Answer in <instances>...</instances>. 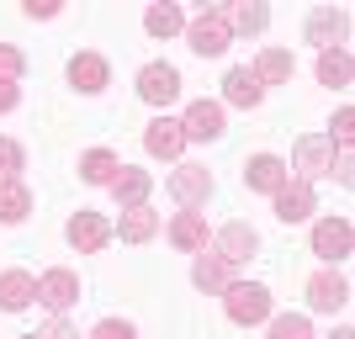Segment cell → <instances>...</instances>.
<instances>
[{"mask_svg":"<svg viewBox=\"0 0 355 339\" xmlns=\"http://www.w3.org/2000/svg\"><path fill=\"white\" fill-rule=\"evenodd\" d=\"M223 308H228V318H234L239 329H250V324H260V318H270V292L254 286V281H228Z\"/></svg>","mask_w":355,"mask_h":339,"instance_id":"obj_1","label":"cell"},{"mask_svg":"<svg viewBox=\"0 0 355 339\" xmlns=\"http://www.w3.org/2000/svg\"><path fill=\"white\" fill-rule=\"evenodd\" d=\"M186 43H191L196 53H202V59L223 53V48L234 43V32H228V16H223V11H202V16L191 21V27H186Z\"/></svg>","mask_w":355,"mask_h":339,"instance_id":"obj_2","label":"cell"},{"mask_svg":"<svg viewBox=\"0 0 355 339\" xmlns=\"http://www.w3.org/2000/svg\"><path fill=\"white\" fill-rule=\"evenodd\" d=\"M297 170H302V180H318L334 170V138L329 133H308V138H297Z\"/></svg>","mask_w":355,"mask_h":339,"instance_id":"obj_3","label":"cell"},{"mask_svg":"<svg viewBox=\"0 0 355 339\" xmlns=\"http://www.w3.org/2000/svg\"><path fill=\"white\" fill-rule=\"evenodd\" d=\"M138 96H144L148 106H170L180 96V69L175 64H148V69L138 74Z\"/></svg>","mask_w":355,"mask_h":339,"instance_id":"obj_4","label":"cell"},{"mask_svg":"<svg viewBox=\"0 0 355 339\" xmlns=\"http://www.w3.org/2000/svg\"><path fill=\"white\" fill-rule=\"evenodd\" d=\"M313 254H318V260H329V266H340L345 254H350V223H345V218L313 223Z\"/></svg>","mask_w":355,"mask_h":339,"instance_id":"obj_5","label":"cell"},{"mask_svg":"<svg viewBox=\"0 0 355 339\" xmlns=\"http://www.w3.org/2000/svg\"><path fill=\"white\" fill-rule=\"evenodd\" d=\"M180 133H186V144H207V138H223V106L218 101H191L186 106V117H180Z\"/></svg>","mask_w":355,"mask_h":339,"instance_id":"obj_6","label":"cell"},{"mask_svg":"<svg viewBox=\"0 0 355 339\" xmlns=\"http://www.w3.org/2000/svg\"><path fill=\"white\" fill-rule=\"evenodd\" d=\"M64 234H69V244H74L80 254H96V250L106 244V238H112V223H106L101 212H74Z\"/></svg>","mask_w":355,"mask_h":339,"instance_id":"obj_7","label":"cell"},{"mask_svg":"<svg viewBox=\"0 0 355 339\" xmlns=\"http://www.w3.org/2000/svg\"><path fill=\"white\" fill-rule=\"evenodd\" d=\"M170 196H175L180 207L207 202V196H212V175H207V164H180L175 175H170Z\"/></svg>","mask_w":355,"mask_h":339,"instance_id":"obj_8","label":"cell"},{"mask_svg":"<svg viewBox=\"0 0 355 339\" xmlns=\"http://www.w3.org/2000/svg\"><path fill=\"white\" fill-rule=\"evenodd\" d=\"M37 302L53 308V313L74 308V302H80V276H74V270H48V276L37 281Z\"/></svg>","mask_w":355,"mask_h":339,"instance_id":"obj_9","label":"cell"},{"mask_svg":"<svg viewBox=\"0 0 355 339\" xmlns=\"http://www.w3.org/2000/svg\"><path fill=\"white\" fill-rule=\"evenodd\" d=\"M244 180H250V191H282L286 180H292V170H286V159H276V154H254L250 164H244Z\"/></svg>","mask_w":355,"mask_h":339,"instance_id":"obj_10","label":"cell"},{"mask_svg":"<svg viewBox=\"0 0 355 339\" xmlns=\"http://www.w3.org/2000/svg\"><path fill=\"white\" fill-rule=\"evenodd\" d=\"M254 244H260V238H254V228H250V223H223V228H218V238H212V250H218L223 260H228V266L250 260V254H254Z\"/></svg>","mask_w":355,"mask_h":339,"instance_id":"obj_11","label":"cell"},{"mask_svg":"<svg viewBox=\"0 0 355 339\" xmlns=\"http://www.w3.org/2000/svg\"><path fill=\"white\" fill-rule=\"evenodd\" d=\"M308 302H313L318 313L345 308V302H350V286H345V276H340V270H318V276L308 281Z\"/></svg>","mask_w":355,"mask_h":339,"instance_id":"obj_12","label":"cell"},{"mask_svg":"<svg viewBox=\"0 0 355 339\" xmlns=\"http://www.w3.org/2000/svg\"><path fill=\"white\" fill-rule=\"evenodd\" d=\"M144 148H148V154H159V159H175L180 148H186L180 122L175 117H154V122H148V133H144Z\"/></svg>","mask_w":355,"mask_h":339,"instance_id":"obj_13","label":"cell"},{"mask_svg":"<svg viewBox=\"0 0 355 339\" xmlns=\"http://www.w3.org/2000/svg\"><path fill=\"white\" fill-rule=\"evenodd\" d=\"M37 302V281L27 270H0V308L6 313H21Z\"/></svg>","mask_w":355,"mask_h":339,"instance_id":"obj_14","label":"cell"},{"mask_svg":"<svg viewBox=\"0 0 355 339\" xmlns=\"http://www.w3.org/2000/svg\"><path fill=\"white\" fill-rule=\"evenodd\" d=\"M276 218H282V223L313 218V186H308V180H286L282 191H276Z\"/></svg>","mask_w":355,"mask_h":339,"instance_id":"obj_15","label":"cell"},{"mask_svg":"<svg viewBox=\"0 0 355 339\" xmlns=\"http://www.w3.org/2000/svg\"><path fill=\"white\" fill-rule=\"evenodd\" d=\"M148 186H154V175H148V170H133V164H122L117 180H112V196H117L122 212H128V207H144V202H148Z\"/></svg>","mask_w":355,"mask_h":339,"instance_id":"obj_16","label":"cell"},{"mask_svg":"<svg viewBox=\"0 0 355 339\" xmlns=\"http://www.w3.org/2000/svg\"><path fill=\"white\" fill-rule=\"evenodd\" d=\"M69 85L85 90V96L106 90V59H101V53H74V59H69Z\"/></svg>","mask_w":355,"mask_h":339,"instance_id":"obj_17","label":"cell"},{"mask_svg":"<svg viewBox=\"0 0 355 339\" xmlns=\"http://www.w3.org/2000/svg\"><path fill=\"white\" fill-rule=\"evenodd\" d=\"M191 281L202 286V292H228V260H223L218 250H196Z\"/></svg>","mask_w":355,"mask_h":339,"instance_id":"obj_18","label":"cell"},{"mask_svg":"<svg viewBox=\"0 0 355 339\" xmlns=\"http://www.w3.org/2000/svg\"><path fill=\"white\" fill-rule=\"evenodd\" d=\"M170 244L186 250V254L207 250V218H202V212H180V218L170 223Z\"/></svg>","mask_w":355,"mask_h":339,"instance_id":"obj_19","label":"cell"},{"mask_svg":"<svg viewBox=\"0 0 355 339\" xmlns=\"http://www.w3.org/2000/svg\"><path fill=\"white\" fill-rule=\"evenodd\" d=\"M223 96H228L234 106H244V112H250V106H260L266 85H260V80H254V69L244 64V69H228V80H223Z\"/></svg>","mask_w":355,"mask_h":339,"instance_id":"obj_20","label":"cell"},{"mask_svg":"<svg viewBox=\"0 0 355 339\" xmlns=\"http://www.w3.org/2000/svg\"><path fill=\"white\" fill-rule=\"evenodd\" d=\"M117 234L128 238V244H144V238H154L159 234V212H154V207H128V212H122V223H117Z\"/></svg>","mask_w":355,"mask_h":339,"instance_id":"obj_21","label":"cell"},{"mask_svg":"<svg viewBox=\"0 0 355 339\" xmlns=\"http://www.w3.org/2000/svg\"><path fill=\"white\" fill-rule=\"evenodd\" d=\"M345 11H313L308 16V43H318V48H340V37H345Z\"/></svg>","mask_w":355,"mask_h":339,"instance_id":"obj_22","label":"cell"},{"mask_svg":"<svg viewBox=\"0 0 355 339\" xmlns=\"http://www.w3.org/2000/svg\"><path fill=\"white\" fill-rule=\"evenodd\" d=\"M254 80H260V85H282V80H292V53H286V48H266V53L254 59Z\"/></svg>","mask_w":355,"mask_h":339,"instance_id":"obj_23","label":"cell"},{"mask_svg":"<svg viewBox=\"0 0 355 339\" xmlns=\"http://www.w3.org/2000/svg\"><path fill=\"white\" fill-rule=\"evenodd\" d=\"M117 154H106V148H90L85 159H80V175L90 180V186H112V180H117Z\"/></svg>","mask_w":355,"mask_h":339,"instance_id":"obj_24","label":"cell"},{"mask_svg":"<svg viewBox=\"0 0 355 339\" xmlns=\"http://www.w3.org/2000/svg\"><path fill=\"white\" fill-rule=\"evenodd\" d=\"M32 212V196L21 180H0V223H21Z\"/></svg>","mask_w":355,"mask_h":339,"instance_id":"obj_25","label":"cell"},{"mask_svg":"<svg viewBox=\"0 0 355 339\" xmlns=\"http://www.w3.org/2000/svg\"><path fill=\"white\" fill-rule=\"evenodd\" d=\"M318 80H324V85H350V48H324V53H318Z\"/></svg>","mask_w":355,"mask_h":339,"instance_id":"obj_26","label":"cell"},{"mask_svg":"<svg viewBox=\"0 0 355 339\" xmlns=\"http://www.w3.org/2000/svg\"><path fill=\"white\" fill-rule=\"evenodd\" d=\"M144 27H148V37H175V32L186 27V16H180V6H148Z\"/></svg>","mask_w":355,"mask_h":339,"instance_id":"obj_27","label":"cell"},{"mask_svg":"<svg viewBox=\"0 0 355 339\" xmlns=\"http://www.w3.org/2000/svg\"><path fill=\"white\" fill-rule=\"evenodd\" d=\"M223 16H228V32H260L270 21V11L260 0H244V6H234V11H223Z\"/></svg>","mask_w":355,"mask_h":339,"instance_id":"obj_28","label":"cell"},{"mask_svg":"<svg viewBox=\"0 0 355 339\" xmlns=\"http://www.w3.org/2000/svg\"><path fill=\"white\" fill-rule=\"evenodd\" d=\"M270 339H313V329H308V318H302V313H286V318H276V324H270Z\"/></svg>","mask_w":355,"mask_h":339,"instance_id":"obj_29","label":"cell"},{"mask_svg":"<svg viewBox=\"0 0 355 339\" xmlns=\"http://www.w3.org/2000/svg\"><path fill=\"white\" fill-rule=\"evenodd\" d=\"M21 175V144L0 138V180H16Z\"/></svg>","mask_w":355,"mask_h":339,"instance_id":"obj_30","label":"cell"},{"mask_svg":"<svg viewBox=\"0 0 355 339\" xmlns=\"http://www.w3.org/2000/svg\"><path fill=\"white\" fill-rule=\"evenodd\" d=\"M21 69H27V59H21L11 43H0V80H11V85H16V80H21Z\"/></svg>","mask_w":355,"mask_h":339,"instance_id":"obj_31","label":"cell"},{"mask_svg":"<svg viewBox=\"0 0 355 339\" xmlns=\"http://www.w3.org/2000/svg\"><path fill=\"white\" fill-rule=\"evenodd\" d=\"M90 339H138V334H133V324H122V318H106V324L90 329Z\"/></svg>","mask_w":355,"mask_h":339,"instance_id":"obj_32","label":"cell"},{"mask_svg":"<svg viewBox=\"0 0 355 339\" xmlns=\"http://www.w3.org/2000/svg\"><path fill=\"white\" fill-rule=\"evenodd\" d=\"M334 138H340V148H350V138H355V112H350V106H340V117H334Z\"/></svg>","mask_w":355,"mask_h":339,"instance_id":"obj_33","label":"cell"},{"mask_svg":"<svg viewBox=\"0 0 355 339\" xmlns=\"http://www.w3.org/2000/svg\"><path fill=\"white\" fill-rule=\"evenodd\" d=\"M37 339H80V334H74V329L64 324V318H48V324H43V334H37Z\"/></svg>","mask_w":355,"mask_h":339,"instance_id":"obj_34","label":"cell"},{"mask_svg":"<svg viewBox=\"0 0 355 339\" xmlns=\"http://www.w3.org/2000/svg\"><path fill=\"white\" fill-rule=\"evenodd\" d=\"M11 106H16V85H11V80H0V112H11Z\"/></svg>","mask_w":355,"mask_h":339,"instance_id":"obj_35","label":"cell"},{"mask_svg":"<svg viewBox=\"0 0 355 339\" xmlns=\"http://www.w3.org/2000/svg\"><path fill=\"white\" fill-rule=\"evenodd\" d=\"M334 339H355V334H350V329H340V334H334Z\"/></svg>","mask_w":355,"mask_h":339,"instance_id":"obj_36","label":"cell"},{"mask_svg":"<svg viewBox=\"0 0 355 339\" xmlns=\"http://www.w3.org/2000/svg\"><path fill=\"white\" fill-rule=\"evenodd\" d=\"M21 339H37V334H21Z\"/></svg>","mask_w":355,"mask_h":339,"instance_id":"obj_37","label":"cell"}]
</instances>
